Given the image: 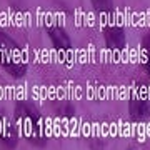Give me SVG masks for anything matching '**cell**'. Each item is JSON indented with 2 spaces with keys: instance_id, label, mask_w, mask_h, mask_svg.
<instances>
[{
  "instance_id": "1",
  "label": "cell",
  "mask_w": 150,
  "mask_h": 150,
  "mask_svg": "<svg viewBox=\"0 0 150 150\" xmlns=\"http://www.w3.org/2000/svg\"><path fill=\"white\" fill-rule=\"evenodd\" d=\"M0 64L13 77H23L27 72L22 48L4 30H0Z\"/></svg>"
},
{
  "instance_id": "2",
  "label": "cell",
  "mask_w": 150,
  "mask_h": 150,
  "mask_svg": "<svg viewBox=\"0 0 150 150\" xmlns=\"http://www.w3.org/2000/svg\"><path fill=\"white\" fill-rule=\"evenodd\" d=\"M15 118L17 123L20 127L22 134H25L32 142H40V135H42V129H40V115L32 105L28 103H18V107L15 110Z\"/></svg>"
},
{
  "instance_id": "3",
  "label": "cell",
  "mask_w": 150,
  "mask_h": 150,
  "mask_svg": "<svg viewBox=\"0 0 150 150\" xmlns=\"http://www.w3.org/2000/svg\"><path fill=\"white\" fill-rule=\"evenodd\" d=\"M129 113L132 120L144 122L145 118L150 117V97L134 93L129 102Z\"/></svg>"
},
{
  "instance_id": "4",
  "label": "cell",
  "mask_w": 150,
  "mask_h": 150,
  "mask_svg": "<svg viewBox=\"0 0 150 150\" xmlns=\"http://www.w3.org/2000/svg\"><path fill=\"white\" fill-rule=\"evenodd\" d=\"M105 45L112 50H122L125 47V30L120 25H107L103 28Z\"/></svg>"
},
{
  "instance_id": "5",
  "label": "cell",
  "mask_w": 150,
  "mask_h": 150,
  "mask_svg": "<svg viewBox=\"0 0 150 150\" xmlns=\"http://www.w3.org/2000/svg\"><path fill=\"white\" fill-rule=\"evenodd\" d=\"M48 37L54 43V47L57 50H62V52H67L72 48V43H70V37L67 35L62 27H57V25H52L48 27Z\"/></svg>"
},
{
  "instance_id": "6",
  "label": "cell",
  "mask_w": 150,
  "mask_h": 150,
  "mask_svg": "<svg viewBox=\"0 0 150 150\" xmlns=\"http://www.w3.org/2000/svg\"><path fill=\"white\" fill-rule=\"evenodd\" d=\"M90 4L100 13H108L113 10V0H90Z\"/></svg>"
},
{
  "instance_id": "7",
  "label": "cell",
  "mask_w": 150,
  "mask_h": 150,
  "mask_svg": "<svg viewBox=\"0 0 150 150\" xmlns=\"http://www.w3.org/2000/svg\"><path fill=\"white\" fill-rule=\"evenodd\" d=\"M142 48H144V57H145V70L150 75V33L144 37Z\"/></svg>"
},
{
  "instance_id": "8",
  "label": "cell",
  "mask_w": 150,
  "mask_h": 150,
  "mask_svg": "<svg viewBox=\"0 0 150 150\" xmlns=\"http://www.w3.org/2000/svg\"><path fill=\"white\" fill-rule=\"evenodd\" d=\"M129 150H132V149H129Z\"/></svg>"
}]
</instances>
